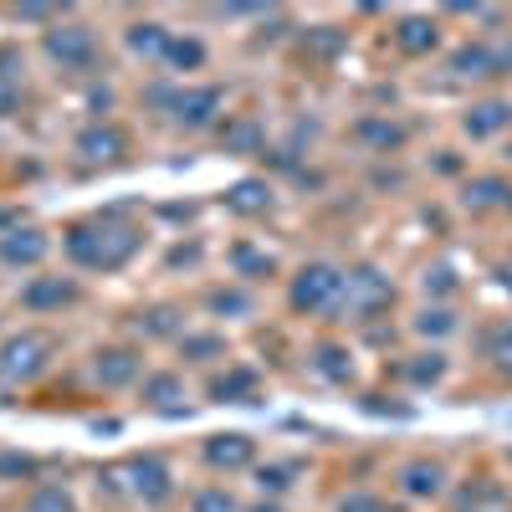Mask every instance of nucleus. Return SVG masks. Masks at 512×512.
<instances>
[{"label": "nucleus", "instance_id": "obj_1", "mask_svg": "<svg viewBox=\"0 0 512 512\" xmlns=\"http://www.w3.org/2000/svg\"><path fill=\"white\" fill-rule=\"evenodd\" d=\"M139 241H144V231H139V226L103 216V221H93V226H72V231H67V256H72L77 267L118 272V267L128 262V256L139 251Z\"/></svg>", "mask_w": 512, "mask_h": 512}, {"label": "nucleus", "instance_id": "obj_2", "mask_svg": "<svg viewBox=\"0 0 512 512\" xmlns=\"http://www.w3.org/2000/svg\"><path fill=\"white\" fill-rule=\"evenodd\" d=\"M344 303V272L328 267V262H313L292 277V308L297 313H333Z\"/></svg>", "mask_w": 512, "mask_h": 512}, {"label": "nucleus", "instance_id": "obj_3", "mask_svg": "<svg viewBox=\"0 0 512 512\" xmlns=\"http://www.w3.org/2000/svg\"><path fill=\"white\" fill-rule=\"evenodd\" d=\"M52 349L57 344L47 333H16V338H6V344H0V379H11V384L36 379L41 369H47Z\"/></svg>", "mask_w": 512, "mask_h": 512}, {"label": "nucleus", "instance_id": "obj_4", "mask_svg": "<svg viewBox=\"0 0 512 512\" xmlns=\"http://www.w3.org/2000/svg\"><path fill=\"white\" fill-rule=\"evenodd\" d=\"M390 303H395V282L384 277L379 267L344 272V303H338V308H349L354 318H374V313H384Z\"/></svg>", "mask_w": 512, "mask_h": 512}, {"label": "nucleus", "instance_id": "obj_5", "mask_svg": "<svg viewBox=\"0 0 512 512\" xmlns=\"http://www.w3.org/2000/svg\"><path fill=\"white\" fill-rule=\"evenodd\" d=\"M47 57L62 62V72H88L98 62V41L88 26H52L47 31Z\"/></svg>", "mask_w": 512, "mask_h": 512}, {"label": "nucleus", "instance_id": "obj_6", "mask_svg": "<svg viewBox=\"0 0 512 512\" xmlns=\"http://www.w3.org/2000/svg\"><path fill=\"white\" fill-rule=\"evenodd\" d=\"M512 72V47H492V41H466L451 52V77H502Z\"/></svg>", "mask_w": 512, "mask_h": 512}, {"label": "nucleus", "instance_id": "obj_7", "mask_svg": "<svg viewBox=\"0 0 512 512\" xmlns=\"http://www.w3.org/2000/svg\"><path fill=\"white\" fill-rule=\"evenodd\" d=\"M128 477V497H139L144 507H159V502H169V492H175V477H169V466L159 461V456H134L123 466Z\"/></svg>", "mask_w": 512, "mask_h": 512}, {"label": "nucleus", "instance_id": "obj_8", "mask_svg": "<svg viewBox=\"0 0 512 512\" xmlns=\"http://www.w3.org/2000/svg\"><path fill=\"white\" fill-rule=\"evenodd\" d=\"M154 103H164L169 113H175V123H185V128H205V123H216L226 93H221V88H190V93H180V98L154 93Z\"/></svg>", "mask_w": 512, "mask_h": 512}, {"label": "nucleus", "instance_id": "obj_9", "mask_svg": "<svg viewBox=\"0 0 512 512\" xmlns=\"http://www.w3.org/2000/svg\"><path fill=\"white\" fill-rule=\"evenodd\" d=\"M67 303H77V282H67V277H36L21 287V308H31V313H52Z\"/></svg>", "mask_w": 512, "mask_h": 512}, {"label": "nucleus", "instance_id": "obj_10", "mask_svg": "<svg viewBox=\"0 0 512 512\" xmlns=\"http://www.w3.org/2000/svg\"><path fill=\"white\" fill-rule=\"evenodd\" d=\"M47 251H52V241L41 236V231H31V226L0 236V262H6V267H36Z\"/></svg>", "mask_w": 512, "mask_h": 512}, {"label": "nucleus", "instance_id": "obj_11", "mask_svg": "<svg viewBox=\"0 0 512 512\" xmlns=\"http://www.w3.org/2000/svg\"><path fill=\"white\" fill-rule=\"evenodd\" d=\"M395 47L410 52V57L436 52V47H441V26H436L431 16H405V21L395 26Z\"/></svg>", "mask_w": 512, "mask_h": 512}, {"label": "nucleus", "instance_id": "obj_12", "mask_svg": "<svg viewBox=\"0 0 512 512\" xmlns=\"http://www.w3.org/2000/svg\"><path fill=\"white\" fill-rule=\"evenodd\" d=\"M461 128L472 139H497L502 128H512V103H502V98H487V103H477L472 113L461 118Z\"/></svg>", "mask_w": 512, "mask_h": 512}, {"label": "nucleus", "instance_id": "obj_13", "mask_svg": "<svg viewBox=\"0 0 512 512\" xmlns=\"http://www.w3.org/2000/svg\"><path fill=\"white\" fill-rule=\"evenodd\" d=\"M93 374H98L103 390H123V384L139 379V354L134 349H108V354H98Z\"/></svg>", "mask_w": 512, "mask_h": 512}, {"label": "nucleus", "instance_id": "obj_14", "mask_svg": "<svg viewBox=\"0 0 512 512\" xmlns=\"http://www.w3.org/2000/svg\"><path fill=\"white\" fill-rule=\"evenodd\" d=\"M251 456H256V446H251V436H241V431L205 441V461H210V466H226V472H236V466H251Z\"/></svg>", "mask_w": 512, "mask_h": 512}, {"label": "nucleus", "instance_id": "obj_15", "mask_svg": "<svg viewBox=\"0 0 512 512\" xmlns=\"http://www.w3.org/2000/svg\"><path fill=\"white\" fill-rule=\"evenodd\" d=\"M123 134H118V128H88V134H77V154L82 159H88V164H113V159H123Z\"/></svg>", "mask_w": 512, "mask_h": 512}, {"label": "nucleus", "instance_id": "obj_16", "mask_svg": "<svg viewBox=\"0 0 512 512\" xmlns=\"http://www.w3.org/2000/svg\"><path fill=\"white\" fill-rule=\"evenodd\" d=\"M400 482H405V497H441L446 492V472H441V461H410L405 472H400Z\"/></svg>", "mask_w": 512, "mask_h": 512}, {"label": "nucleus", "instance_id": "obj_17", "mask_svg": "<svg viewBox=\"0 0 512 512\" xmlns=\"http://www.w3.org/2000/svg\"><path fill=\"white\" fill-rule=\"evenodd\" d=\"M354 139L369 144L374 154H395V149L405 144V128L390 123V118H359V123H354Z\"/></svg>", "mask_w": 512, "mask_h": 512}, {"label": "nucleus", "instance_id": "obj_18", "mask_svg": "<svg viewBox=\"0 0 512 512\" xmlns=\"http://www.w3.org/2000/svg\"><path fill=\"white\" fill-rule=\"evenodd\" d=\"M144 400H149L154 410H164V415H180V410H185V379H180V374H154V379L144 384Z\"/></svg>", "mask_w": 512, "mask_h": 512}, {"label": "nucleus", "instance_id": "obj_19", "mask_svg": "<svg viewBox=\"0 0 512 512\" xmlns=\"http://www.w3.org/2000/svg\"><path fill=\"white\" fill-rule=\"evenodd\" d=\"M507 190L512 185L502 175H477L461 185V200H466V210H492V205H507Z\"/></svg>", "mask_w": 512, "mask_h": 512}, {"label": "nucleus", "instance_id": "obj_20", "mask_svg": "<svg viewBox=\"0 0 512 512\" xmlns=\"http://www.w3.org/2000/svg\"><path fill=\"white\" fill-rule=\"evenodd\" d=\"M226 154H267V128L256 123V118H236L226 123Z\"/></svg>", "mask_w": 512, "mask_h": 512}, {"label": "nucleus", "instance_id": "obj_21", "mask_svg": "<svg viewBox=\"0 0 512 512\" xmlns=\"http://www.w3.org/2000/svg\"><path fill=\"white\" fill-rule=\"evenodd\" d=\"M226 205L236 210V216H262V210L272 205V190H267V180H236L226 190Z\"/></svg>", "mask_w": 512, "mask_h": 512}, {"label": "nucleus", "instance_id": "obj_22", "mask_svg": "<svg viewBox=\"0 0 512 512\" xmlns=\"http://www.w3.org/2000/svg\"><path fill=\"white\" fill-rule=\"evenodd\" d=\"M313 364H318V374L333 379V384H349V379H354V354H349V349H338V344H318Z\"/></svg>", "mask_w": 512, "mask_h": 512}, {"label": "nucleus", "instance_id": "obj_23", "mask_svg": "<svg viewBox=\"0 0 512 512\" xmlns=\"http://www.w3.org/2000/svg\"><path fill=\"white\" fill-rule=\"evenodd\" d=\"M461 512H512V497L497 487V482H482L461 497Z\"/></svg>", "mask_w": 512, "mask_h": 512}, {"label": "nucleus", "instance_id": "obj_24", "mask_svg": "<svg viewBox=\"0 0 512 512\" xmlns=\"http://www.w3.org/2000/svg\"><path fill=\"white\" fill-rule=\"evenodd\" d=\"M231 267L241 272V277H272L277 272V262H272V251H256V246H231Z\"/></svg>", "mask_w": 512, "mask_h": 512}, {"label": "nucleus", "instance_id": "obj_25", "mask_svg": "<svg viewBox=\"0 0 512 512\" xmlns=\"http://www.w3.org/2000/svg\"><path fill=\"white\" fill-rule=\"evenodd\" d=\"M128 47H134L139 57H164L169 31H164V26H154V21H139V26H128Z\"/></svg>", "mask_w": 512, "mask_h": 512}, {"label": "nucleus", "instance_id": "obj_26", "mask_svg": "<svg viewBox=\"0 0 512 512\" xmlns=\"http://www.w3.org/2000/svg\"><path fill=\"white\" fill-rule=\"evenodd\" d=\"M210 395H216V400H251V395H256V369H231V374H221L216 384H210Z\"/></svg>", "mask_w": 512, "mask_h": 512}, {"label": "nucleus", "instance_id": "obj_27", "mask_svg": "<svg viewBox=\"0 0 512 512\" xmlns=\"http://www.w3.org/2000/svg\"><path fill=\"white\" fill-rule=\"evenodd\" d=\"M164 62L175 67V72H190V67H200L205 62V47L195 36H169V47H164Z\"/></svg>", "mask_w": 512, "mask_h": 512}, {"label": "nucleus", "instance_id": "obj_28", "mask_svg": "<svg viewBox=\"0 0 512 512\" xmlns=\"http://www.w3.org/2000/svg\"><path fill=\"white\" fill-rule=\"evenodd\" d=\"M441 374H446V354H415V364H405V379L410 384H441Z\"/></svg>", "mask_w": 512, "mask_h": 512}, {"label": "nucleus", "instance_id": "obj_29", "mask_svg": "<svg viewBox=\"0 0 512 512\" xmlns=\"http://www.w3.org/2000/svg\"><path fill=\"white\" fill-rule=\"evenodd\" d=\"M456 328V318L446 313V308H425L420 318H415V333H425V338H446Z\"/></svg>", "mask_w": 512, "mask_h": 512}, {"label": "nucleus", "instance_id": "obj_30", "mask_svg": "<svg viewBox=\"0 0 512 512\" xmlns=\"http://www.w3.org/2000/svg\"><path fill=\"white\" fill-rule=\"evenodd\" d=\"M26 512H77V507H72V497H67L62 487H41V492L26 502Z\"/></svg>", "mask_w": 512, "mask_h": 512}, {"label": "nucleus", "instance_id": "obj_31", "mask_svg": "<svg viewBox=\"0 0 512 512\" xmlns=\"http://www.w3.org/2000/svg\"><path fill=\"white\" fill-rule=\"evenodd\" d=\"M180 349H185V359H221L226 354V344L216 333H200V338H180Z\"/></svg>", "mask_w": 512, "mask_h": 512}, {"label": "nucleus", "instance_id": "obj_32", "mask_svg": "<svg viewBox=\"0 0 512 512\" xmlns=\"http://www.w3.org/2000/svg\"><path fill=\"white\" fill-rule=\"evenodd\" d=\"M292 477H297V466H262V472H256V487L262 492H287Z\"/></svg>", "mask_w": 512, "mask_h": 512}, {"label": "nucleus", "instance_id": "obj_33", "mask_svg": "<svg viewBox=\"0 0 512 512\" xmlns=\"http://www.w3.org/2000/svg\"><path fill=\"white\" fill-rule=\"evenodd\" d=\"M144 333H154V338L180 333V308H154V313L144 318Z\"/></svg>", "mask_w": 512, "mask_h": 512}, {"label": "nucleus", "instance_id": "obj_34", "mask_svg": "<svg viewBox=\"0 0 512 512\" xmlns=\"http://www.w3.org/2000/svg\"><path fill=\"white\" fill-rule=\"evenodd\" d=\"M195 512H241V507H236V497L226 487H210V492L195 497Z\"/></svg>", "mask_w": 512, "mask_h": 512}, {"label": "nucleus", "instance_id": "obj_35", "mask_svg": "<svg viewBox=\"0 0 512 512\" xmlns=\"http://www.w3.org/2000/svg\"><path fill=\"white\" fill-rule=\"evenodd\" d=\"M487 359L502 369V374H512V328H502V333H492V344H487Z\"/></svg>", "mask_w": 512, "mask_h": 512}, {"label": "nucleus", "instance_id": "obj_36", "mask_svg": "<svg viewBox=\"0 0 512 512\" xmlns=\"http://www.w3.org/2000/svg\"><path fill=\"white\" fill-rule=\"evenodd\" d=\"M246 308H251L246 292H226V287L210 292V313H246Z\"/></svg>", "mask_w": 512, "mask_h": 512}, {"label": "nucleus", "instance_id": "obj_37", "mask_svg": "<svg viewBox=\"0 0 512 512\" xmlns=\"http://www.w3.org/2000/svg\"><path fill=\"white\" fill-rule=\"evenodd\" d=\"M36 472V461L21 456V451H0V477H31Z\"/></svg>", "mask_w": 512, "mask_h": 512}, {"label": "nucleus", "instance_id": "obj_38", "mask_svg": "<svg viewBox=\"0 0 512 512\" xmlns=\"http://www.w3.org/2000/svg\"><path fill=\"white\" fill-rule=\"evenodd\" d=\"M338 512H384V502L374 492H349L344 502H338Z\"/></svg>", "mask_w": 512, "mask_h": 512}, {"label": "nucleus", "instance_id": "obj_39", "mask_svg": "<svg viewBox=\"0 0 512 512\" xmlns=\"http://www.w3.org/2000/svg\"><path fill=\"white\" fill-rule=\"evenodd\" d=\"M456 282H451V267H431L425 272V292H451Z\"/></svg>", "mask_w": 512, "mask_h": 512}, {"label": "nucleus", "instance_id": "obj_40", "mask_svg": "<svg viewBox=\"0 0 512 512\" xmlns=\"http://www.w3.org/2000/svg\"><path fill=\"white\" fill-rule=\"evenodd\" d=\"M16 16H21V21H47L52 6H16Z\"/></svg>", "mask_w": 512, "mask_h": 512}, {"label": "nucleus", "instance_id": "obj_41", "mask_svg": "<svg viewBox=\"0 0 512 512\" xmlns=\"http://www.w3.org/2000/svg\"><path fill=\"white\" fill-rule=\"evenodd\" d=\"M0 231H16V210H0Z\"/></svg>", "mask_w": 512, "mask_h": 512}, {"label": "nucleus", "instance_id": "obj_42", "mask_svg": "<svg viewBox=\"0 0 512 512\" xmlns=\"http://www.w3.org/2000/svg\"><path fill=\"white\" fill-rule=\"evenodd\" d=\"M251 512H282V507L277 502H262V507H251Z\"/></svg>", "mask_w": 512, "mask_h": 512}, {"label": "nucleus", "instance_id": "obj_43", "mask_svg": "<svg viewBox=\"0 0 512 512\" xmlns=\"http://www.w3.org/2000/svg\"><path fill=\"white\" fill-rule=\"evenodd\" d=\"M507 210H512V190H507Z\"/></svg>", "mask_w": 512, "mask_h": 512}]
</instances>
